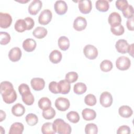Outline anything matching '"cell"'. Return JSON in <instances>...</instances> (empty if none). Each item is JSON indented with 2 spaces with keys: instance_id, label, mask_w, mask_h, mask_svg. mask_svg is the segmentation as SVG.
<instances>
[{
  "instance_id": "18",
  "label": "cell",
  "mask_w": 134,
  "mask_h": 134,
  "mask_svg": "<svg viewBox=\"0 0 134 134\" xmlns=\"http://www.w3.org/2000/svg\"><path fill=\"white\" fill-rule=\"evenodd\" d=\"M58 84L59 93L66 94L69 93L71 89V85L67 80L65 79L61 80Z\"/></svg>"
},
{
  "instance_id": "29",
  "label": "cell",
  "mask_w": 134,
  "mask_h": 134,
  "mask_svg": "<svg viewBox=\"0 0 134 134\" xmlns=\"http://www.w3.org/2000/svg\"><path fill=\"white\" fill-rule=\"evenodd\" d=\"M38 106L40 109L44 110L51 107V102L49 98L43 97L39 100Z\"/></svg>"
},
{
  "instance_id": "32",
  "label": "cell",
  "mask_w": 134,
  "mask_h": 134,
  "mask_svg": "<svg viewBox=\"0 0 134 134\" xmlns=\"http://www.w3.org/2000/svg\"><path fill=\"white\" fill-rule=\"evenodd\" d=\"M25 119L27 124L30 126H35L38 122V118L37 115L32 113L27 115Z\"/></svg>"
},
{
  "instance_id": "16",
  "label": "cell",
  "mask_w": 134,
  "mask_h": 134,
  "mask_svg": "<svg viewBox=\"0 0 134 134\" xmlns=\"http://www.w3.org/2000/svg\"><path fill=\"white\" fill-rule=\"evenodd\" d=\"M129 44L125 39L118 40L115 44V47L117 51L121 53H126L128 52Z\"/></svg>"
},
{
  "instance_id": "42",
  "label": "cell",
  "mask_w": 134,
  "mask_h": 134,
  "mask_svg": "<svg viewBox=\"0 0 134 134\" xmlns=\"http://www.w3.org/2000/svg\"><path fill=\"white\" fill-rule=\"evenodd\" d=\"M116 6L120 10H122L126 8L128 5V3L126 0H118L116 1Z\"/></svg>"
},
{
  "instance_id": "7",
  "label": "cell",
  "mask_w": 134,
  "mask_h": 134,
  "mask_svg": "<svg viewBox=\"0 0 134 134\" xmlns=\"http://www.w3.org/2000/svg\"><path fill=\"white\" fill-rule=\"evenodd\" d=\"M99 102L104 107H110L113 103V97L111 94L108 92H103L99 97Z\"/></svg>"
},
{
  "instance_id": "28",
  "label": "cell",
  "mask_w": 134,
  "mask_h": 134,
  "mask_svg": "<svg viewBox=\"0 0 134 134\" xmlns=\"http://www.w3.org/2000/svg\"><path fill=\"white\" fill-rule=\"evenodd\" d=\"M14 28L16 31L17 32H23L25 31L27 29V26L25 20L22 19H18L15 24Z\"/></svg>"
},
{
  "instance_id": "8",
  "label": "cell",
  "mask_w": 134,
  "mask_h": 134,
  "mask_svg": "<svg viewBox=\"0 0 134 134\" xmlns=\"http://www.w3.org/2000/svg\"><path fill=\"white\" fill-rule=\"evenodd\" d=\"M12 23V16L7 13H0V27L2 28H7Z\"/></svg>"
},
{
  "instance_id": "48",
  "label": "cell",
  "mask_w": 134,
  "mask_h": 134,
  "mask_svg": "<svg viewBox=\"0 0 134 134\" xmlns=\"http://www.w3.org/2000/svg\"><path fill=\"white\" fill-rule=\"evenodd\" d=\"M133 44L132 43L128 47V52L129 54V55H130L131 56L133 57Z\"/></svg>"
},
{
  "instance_id": "44",
  "label": "cell",
  "mask_w": 134,
  "mask_h": 134,
  "mask_svg": "<svg viewBox=\"0 0 134 134\" xmlns=\"http://www.w3.org/2000/svg\"><path fill=\"white\" fill-rule=\"evenodd\" d=\"M131 132L130 128L127 125H122L119 127L117 131V134H129Z\"/></svg>"
},
{
  "instance_id": "37",
  "label": "cell",
  "mask_w": 134,
  "mask_h": 134,
  "mask_svg": "<svg viewBox=\"0 0 134 134\" xmlns=\"http://www.w3.org/2000/svg\"><path fill=\"white\" fill-rule=\"evenodd\" d=\"M10 40V36L9 34L4 31L0 32V43L2 45L8 44Z\"/></svg>"
},
{
  "instance_id": "46",
  "label": "cell",
  "mask_w": 134,
  "mask_h": 134,
  "mask_svg": "<svg viewBox=\"0 0 134 134\" xmlns=\"http://www.w3.org/2000/svg\"><path fill=\"white\" fill-rule=\"evenodd\" d=\"M24 20H25L27 24V30H31L35 25V21L34 19L31 17H26L24 19Z\"/></svg>"
},
{
  "instance_id": "24",
  "label": "cell",
  "mask_w": 134,
  "mask_h": 134,
  "mask_svg": "<svg viewBox=\"0 0 134 134\" xmlns=\"http://www.w3.org/2000/svg\"><path fill=\"white\" fill-rule=\"evenodd\" d=\"M95 7L99 12H107L109 8V4L107 1L98 0L95 3Z\"/></svg>"
},
{
  "instance_id": "41",
  "label": "cell",
  "mask_w": 134,
  "mask_h": 134,
  "mask_svg": "<svg viewBox=\"0 0 134 134\" xmlns=\"http://www.w3.org/2000/svg\"><path fill=\"white\" fill-rule=\"evenodd\" d=\"M78 79V74L75 72H70L66 74L65 80L70 83H74L77 81Z\"/></svg>"
},
{
  "instance_id": "34",
  "label": "cell",
  "mask_w": 134,
  "mask_h": 134,
  "mask_svg": "<svg viewBox=\"0 0 134 134\" xmlns=\"http://www.w3.org/2000/svg\"><path fill=\"white\" fill-rule=\"evenodd\" d=\"M67 119L71 122L75 124L79 121L80 117L77 112L75 111H71L66 114Z\"/></svg>"
},
{
  "instance_id": "20",
  "label": "cell",
  "mask_w": 134,
  "mask_h": 134,
  "mask_svg": "<svg viewBox=\"0 0 134 134\" xmlns=\"http://www.w3.org/2000/svg\"><path fill=\"white\" fill-rule=\"evenodd\" d=\"M82 115L84 120L90 121L94 120L96 117V113L93 109L90 108H85L82 110Z\"/></svg>"
},
{
  "instance_id": "17",
  "label": "cell",
  "mask_w": 134,
  "mask_h": 134,
  "mask_svg": "<svg viewBox=\"0 0 134 134\" xmlns=\"http://www.w3.org/2000/svg\"><path fill=\"white\" fill-rule=\"evenodd\" d=\"M37 43L36 41L31 38H28L25 40L23 43V49L27 52H32L36 48Z\"/></svg>"
},
{
  "instance_id": "11",
  "label": "cell",
  "mask_w": 134,
  "mask_h": 134,
  "mask_svg": "<svg viewBox=\"0 0 134 134\" xmlns=\"http://www.w3.org/2000/svg\"><path fill=\"white\" fill-rule=\"evenodd\" d=\"M54 8L56 13L62 15L66 13L68 10V5L64 1H57L54 5Z\"/></svg>"
},
{
  "instance_id": "19",
  "label": "cell",
  "mask_w": 134,
  "mask_h": 134,
  "mask_svg": "<svg viewBox=\"0 0 134 134\" xmlns=\"http://www.w3.org/2000/svg\"><path fill=\"white\" fill-rule=\"evenodd\" d=\"M24 126L21 122L13 123L9 129V134H21L24 131Z\"/></svg>"
},
{
  "instance_id": "14",
  "label": "cell",
  "mask_w": 134,
  "mask_h": 134,
  "mask_svg": "<svg viewBox=\"0 0 134 134\" xmlns=\"http://www.w3.org/2000/svg\"><path fill=\"white\" fill-rule=\"evenodd\" d=\"M32 88L35 91H41L43 89L45 86L44 80L40 77H35L31 79L30 82Z\"/></svg>"
},
{
  "instance_id": "27",
  "label": "cell",
  "mask_w": 134,
  "mask_h": 134,
  "mask_svg": "<svg viewBox=\"0 0 134 134\" xmlns=\"http://www.w3.org/2000/svg\"><path fill=\"white\" fill-rule=\"evenodd\" d=\"M41 132L43 134H54L56 133L53 123L51 122L43 124L41 127Z\"/></svg>"
},
{
  "instance_id": "23",
  "label": "cell",
  "mask_w": 134,
  "mask_h": 134,
  "mask_svg": "<svg viewBox=\"0 0 134 134\" xmlns=\"http://www.w3.org/2000/svg\"><path fill=\"white\" fill-rule=\"evenodd\" d=\"M62 57V53L60 51L58 50H54L50 53L49 57L50 61L52 63L57 64L61 61Z\"/></svg>"
},
{
  "instance_id": "33",
  "label": "cell",
  "mask_w": 134,
  "mask_h": 134,
  "mask_svg": "<svg viewBox=\"0 0 134 134\" xmlns=\"http://www.w3.org/2000/svg\"><path fill=\"white\" fill-rule=\"evenodd\" d=\"M113 67L112 62L108 60H103L100 64V70L105 72L110 71Z\"/></svg>"
},
{
  "instance_id": "36",
  "label": "cell",
  "mask_w": 134,
  "mask_h": 134,
  "mask_svg": "<svg viewBox=\"0 0 134 134\" xmlns=\"http://www.w3.org/2000/svg\"><path fill=\"white\" fill-rule=\"evenodd\" d=\"M55 115V111L52 107H50L49 108L43 110L42 116L46 119H51L53 118Z\"/></svg>"
},
{
  "instance_id": "26",
  "label": "cell",
  "mask_w": 134,
  "mask_h": 134,
  "mask_svg": "<svg viewBox=\"0 0 134 134\" xmlns=\"http://www.w3.org/2000/svg\"><path fill=\"white\" fill-rule=\"evenodd\" d=\"M58 43L59 48L63 51H65L70 47L69 39L65 36H61L58 40Z\"/></svg>"
},
{
  "instance_id": "12",
  "label": "cell",
  "mask_w": 134,
  "mask_h": 134,
  "mask_svg": "<svg viewBox=\"0 0 134 134\" xmlns=\"http://www.w3.org/2000/svg\"><path fill=\"white\" fill-rule=\"evenodd\" d=\"M87 26V21L86 19L81 16L76 18L73 23V28L77 31H82L85 29Z\"/></svg>"
},
{
  "instance_id": "31",
  "label": "cell",
  "mask_w": 134,
  "mask_h": 134,
  "mask_svg": "<svg viewBox=\"0 0 134 134\" xmlns=\"http://www.w3.org/2000/svg\"><path fill=\"white\" fill-rule=\"evenodd\" d=\"M23 102L27 105H31L35 101L34 96L31 92H27L21 95Z\"/></svg>"
},
{
  "instance_id": "6",
  "label": "cell",
  "mask_w": 134,
  "mask_h": 134,
  "mask_svg": "<svg viewBox=\"0 0 134 134\" xmlns=\"http://www.w3.org/2000/svg\"><path fill=\"white\" fill-rule=\"evenodd\" d=\"M70 105V101L66 98L60 97L55 101V106L60 111H64L69 109Z\"/></svg>"
},
{
  "instance_id": "47",
  "label": "cell",
  "mask_w": 134,
  "mask_h": 134,
  "mask_svg": "<svg viewBox=\"0 0 134 134\" xmlns=\"http://www.w3.org/2000/svg\"><path fill=\"white\" fill-rule=\"evenodd\" d=\"M126 26L129 30L131 31H133L134 28V19H133V16L132 17L130 18H128L126 22Z\"/></svg>"
},
{
  "instance_id": "22",
  "label": "cell",
  "mask_w": 134,
  "mask_h": 134,
  "mask_svg": "<svg viewBox=\"0 0 134 134\" xmlns=\"http://www.w3.org/2000/svg\"><path fill=\"white\" fill-rule=\"evenodd\" d=\"M12 113L14 116L17 117H20L23 116L25 114V108L22 104L20 103H17L12 107Z\"/></svg>"
},
{
  "instance_id": "35",
  "label": "cell",
  "mask_w": 134,
  "mask_h": 134,
  "mask_svg": "<svg viewBox=\"0 0 134 134\" xmlns=\"http://www.w3.org/2000/svg\"><path fill=\"white\" fill-rule=\"evenodd\" d=\"M86 134H96L98 132V128L96 125L93 123L87 124L85 127Z\"/></svg>"
},
{
  "instance_id": "45",
  "label": "cell",
  "mask_w": 134,
  "mask_h": 134,
  "mask_svg": "<svg viewBox=\"0 0 134 134\" xmlns=\"http://www.w3.org/2000/svg\"><path fill=\"white\" fill-rule=\"evenodd\" d=\"M18 91L19 94L22 95L27 92H30V90L29 88V86L25 83L21 84L18 87Z\"/></svg>"
},
{
  "instance_id": "1",
  "label": "cell",
  "mask_w": 134,
  "mask_h": 134,
  "mask_svg": "<svg viewBox=\"0 0 134 134\" xmlns=\"http://www.w3.org/2000/svg\"><path fill=\"white\" fill-rule=\"evenodd\" d=\"M0 92L3 99L6 104H12L15 102L17 95L13 84L8 81H3L1 83Z\"/></svg>"
},
{
  "instance_id": "21",
  "label": "cell",
  "mask_w": 134,
  "mask_h": 134,
  "mask_svg": "<svg viewBox=\"0 0 134 134\" xmlns=\"http://www.w3.org/2000/svg\"><path fill=\"white\" fill-rule=\"evenodd\" d=\"M118 113L122 117L129 118L132 115L133 111L129 106L122 105L119 108Z\"/></svg>"
},
{
  "instance_id": "10",
  "label": "cell",
  "mask_w": 134,
  "mask_h": 134,
  "mask_svg": "<svg viewBox=\"0 0 134 134\" xmlns=\"http://www.w3.org/2000/svg\"><path fill=\"white\" fill-rule=\"evenodd\" d=\"M42 6V3L40 0H34L28 6V12L32 15H36Z\"/></svg>"
},
{
  "instance_id": "3",
  "label": "cell",
  "mask_w": 134,
  "mask_h": 134,
  "mask_svg": "<svg viewBox=\"0 0 134 134\" xmlns=\"http://www.w3.org/2000/svg\"><path fill=\"white\" fill-rule=\"evenodd\" d=\"M116 65L118 69L125 71L128 70L131 65V61L127 57L121 56L116 61Z\"/></svg>"
},
{
  "instance_id": "39",
  "label": "cell",
  "mask_w": 134,
  "mask_h": 134,
  "mask_svg": "<svg viewBox=\"0 0 134 134\" xmlns=\"http://www.w3.org/2000/svg\"><path fill=\"white\" fill-rule=\"evenodd\" d=\"M110 30L114 35L116 36H120L124 33L125 29L124 26L121 24H120L117 26L110 27Z\"/></svg>"
},
{
  "instance_id": "9",
  "label": "cell",
  "mask_w": 134,
  "mask_h": 134,
  "mask_svg": "<svg viewBox=\"0 0 134 134\" xmlns=\"http://www.w3.org/2000/svg\"><path fill=\"white\" fill-rule=\"evenodd\" d=\"M92 8V4L90 0H82L79 2V9L81 13L84 14H88Z\"/></svg>"
},
{
  "instance_id": "5",
  "label": "cell",
  "mask_w": 134,
  "mask_h": 134,
  "mask_svg": "<svg viewBox=\"0 0 134 134\" xmlns=\"http://www.w3.org/2000/svg\"><path fill=\"white\" fill-rule=\"evenodd\" d=\"M52 17V12L49 9H44L41 12L39 16V23L42 25H46L51 21Z\"/></svg>"
},
{
  "instance_id": "30",
  "label": "cell",
  "mask_w": 134,
  "mask_h": 134,
  "mask_svg": "<svg viewBox=\"0 0 134 134\" xmlns=\"http://www.w3.org/2000/svg\"><path fill=\"white\" fill-rule=\"evenodd\" d=\"M86 90V85L84 83L81 82H78L76 83L73 87L74 92L77 95H81L84 93Z\"/></svg>"
},
{
  "instance_id": "49",
  "label": "cell",
  "mask_w": 134,
  "mask_h": 134,
  "mask_svg": "<svg viewBox=\"0 0 134 134\" xmlns=\"http://www.w3.org/2000/svg\"><path fill=\"white\" fill-rule=\"evenodd\" d=\"M0 113V122H2L3 120H4L6 118V114L5 111L2 110H1Z\"/></svg>"
},
{
  "instance_id": "38",
  "label": "cell",
  "mask_w": 134,
  "mask_h": 134,
  "mask_svg": "<svg viewBox=\"0 0 134 134\" xmlns=\"http://www.w3.org/2000/svg\"><path fill=\"white\" fill-rule=\"evenodd\" d=\"M84 102L87 105L92 106H94L96 104L97 100H96V97L93 94H87L85 97Z\"/></svg>"
},
{
  "instance_id": "2",
  "label": "cell",
  "mask_w": 134,
  "mask_h": 134,
  "mask_svg": "<svg viewBox=\"0 0 134 134\" xmlns=\"http://www.w3.org/2000/svg\"><path fill=\"white\" fill-rule=\"evenodd\" d=\"M53 125L56 132L59 134H70L71 132L72 128L70 125L62 119H56L53 121Z\"/></svg>"
},
{
  "instance_id": "40",
  "label": "cell",
  "mask_w": 134,
  "mask_h": 134,
  "mask_svg": "<svg viewBox=\"0 0 134 134\" xmlns=\"http://www.w3.org/2000/svg\"><path fill=\"white\" fill-rule=\"evenodd\" d=\"M122 12L124 17L128 19L133 16V8L131 5H128L126 8L122 10Z\"/></svg>"
},
{
  "instance_id": "15",
  "label": "cell",
  "mask_w": 134,
  "mask_h": 134,
  "mask_svg": "<svg viewBox=\"0 0 134 134\" xmlns=\"http://www.w3.org/2000/svg\"><path fill=\"white\" fill-rule=\"evenodd\" d=\"M21 57V51L18 47H14L10 49L8 53V58L12 62L19 61Z\"/></svg>"
},
{
  "instance_id": "25",
  "label": "cell",
  "mask_w": 134,
  "mask_h": 134,
  "mask_svg": "<svg viewBox=\"0 0 134 134\" xmlns=\"http://www.w3.org/2000/svg\"><path fill=\"white\" fill-rule=\"evenodd\" d=\"M47 30L43 27H36L32 32L33 36L38 39H42L44 38L47 35Z\"/></svg>"
},
{
  "instance_id": "43",
  "label": "cell",
  "mask_w": 134,
  "mask_h": 134,
  "mask_svg": "<svg viewBox=\"0 0 134 134\" xmlns=\"http://www.w3.org/2000/svg\"><path fill=\"white\" fill-rule=\"evenodd\" d=\"M49 91L53 94L59 93L58 84L55 81H52L49 84Z\"/></svg>"
},
{
  "instance_id": "4",
  "label": "cell",
  "mask_w": 134,
  "mask_h": 134,
  "mask_svg": "<svg viewBox=\"0 0 134 134\" xmlns=\"http://www.w3.org/2000/svg\"><path fill=\"white\" fill-rule=\"evenodd\" d=\"M83 52L85 56L90 60H94L98 55L97 48L92 44H87L83 49Z\"/></svg>"
},
{
  "instance_id": "13",
  "label": "cell",
  "mask_w": 134,
  "mask_h": 134,
  "mask_svg": "<svg viewBox=\"0 0 134 134\" xmlns=\"http://www.w3.org/2000/svg\"><path fill=\"white\" fill-rule=\"evenodd\" d=\"M108 21L111 27H114L121 24V18L119 13L117 12H113L109 15Z\"/></svg>"
}]
</instances>
